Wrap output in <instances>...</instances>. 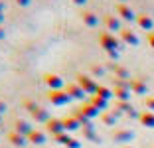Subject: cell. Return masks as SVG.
I'll return each instance as SVG.
<instances>
[{"mask_svg": "<svg viewBox=\"0 0 154 148\" xmlns=\"http://www.w3.org/2000/svg\"><path fill=\"white\" fill-rule=\"evenodd\" d=\"M24 107L28 109V113L32 115V119H34L36 122H44V125H48V122L51 121V117H50V111H45L44 107L36 105L34 101H26V103H24Z\"/></svg>", "mask_w": 154, "mask_h": 148, "instance_id": "cell-1", "label": "cell"}, {"mask_svg": "<svg viewBox=\"0 0 154 148\" xmlns=\"http://www.w3.org/2000/svg\"><path fill=\"white\" fill-rule=\"evenodd\" d=\"M75 83L79 87H81L83 91H85L87 95H91V97H93V95H97V89H99V83H97L95 81V77H91V75H85V73H79V75L75 77Z\"/></svg>", "mask_w": 154, "mask_h": 148, "instance_id": "cell-2", "label": "cell"}, {"mask_svg": "<svg viewBox=\"0 0 154 148\" xmlns=\"http://www.w3.org/2000/svg\"><path fill=\"white\" fill-rule=\"evenodd\" d=\"M99 44L105 51H119L121 49V40L111 32H103L99 36Z\"/></svg>", "mask_w": 154, "mask_h": 148, "instance_id": "cell-3", "label": "cell"}, {"mask_svg": "<svg viewBox=\"0 0 154 148\" xmlns=\"http://www.w3.org/2000/svg\"><path fill=\"white\" fill-rule=\"evenodd\" d=\"M48 99H50V103L55 105V107H63V105H67V103H71V101H73V99L67 95V91H65V89H61V91H50V93H48Z\"/></svg>", "mask_w": 154, "mask_h": 148, "instance_id": "cell-4", "label": "cell"}, {"mask_svg": "<svg viewBox=\"0 0 154 148\" xmlns=\"http://www.w3.org/2000/svg\"><path fill=\"white\" fill-rule=\"evenodd\" d=\"M44 81H45V85L50 87V91H61L63 89V79L59 75H55V73H45L44 75Z\"/></svg>", "mask_w": 154, "mask_h": 148, "instance_id": "cell-5", "label": "cell"}, {"mask_svg": "<svg viewBox=\"0 0 154 148\" xmlns=\"http://www.w3.org/2000/svg\"><path fill=\"white\" fill-rule=\"evenodd\" d=\"M117 14H119V18H122L125 22H136L134 10H132L128 4H125V2H121V4L117 6Z\"/></svg>", "mask_w": 154, "mask_h": 148, "instance_id": "cell-6", "label": "cell"}, {"mask_svg": "<svg viewBox=\"0 0 154 148\" xmlns=\"http://www.w3.org/2000/svg\"><path fill=\"white\" fill-rule=\"evenodd\" d=\"M119 36H121V42L122 44H127V45H138L140 44V40H138V36H136L132 30H128V28H122L121 32H119Z\"/></svg>", "mask_w": 154, "mask_h": 148, "instance_id": "cell-7", "label": "cell"}, {"mask_svg": "<svg viewBox=\"0 0 154 148\" xmlns=\"http://www.w3.org/2000/svg\"><path fill=\"white\" fill-rule=\"evenodd\" d=\"M136 24H138V28H142V30L146 32H152L154 30V20L152 16H148V14H136Z\"/></svg>", "mask_w": 154, "mask_h": 148, "instance_id": "cell-8", "label": "cell"}, {"mask_svg": "<svg viewBox=\"0 0 154 148\" xmlns=\"http://www.w3.org/2000/svg\"><path fill=\"white\" fill-rule=\"evenodd\" d=\"M105 26H107V30L109 32H121L122 30V24H121V18L119 16H111V14H107L103 18Z\"/></svg>", "mask_w": 154, "mask_h": 148, "instance_id": "cell-9", "label": "cell"}, {"mask_svg": "<svg viewBox=\"0 0 154 148\" xmlns=\"http://www.w3.org/2000/svg\"><path fill=\"white\" fill-rule=\"evenodd\" d=\"M32 130H34L32 122L22 121V119L14 122V132H18V134H22V136H30V134H32Z\"/></svg>", "mask_w": 154, "mask_h": 148, "instance_id": "cell-10", "label": "cell"}, {"mask_svg": "<svg viewBox=\"0 0 154 148\" xmlns=\"http://www.w3.org/2000/svg\"><path fill=\"white\" fill-rule=\"evenodd\" d=\"M48 132L50 134H54V136H57V134H61V132H67L65 130V126H63V121L61 119H51L50 122H48Z\"/></svg>", "mask_w": 154, "mask_h": 148, "instance_id": "cell-11", "label": "cell"}, {"mask_svg": "<svg viewBox=\"0 0 154 148\" xmlns=\"http://www.w3.org/2000/svg\"><path fill=\"white\" fill-rule=\"evenodd\" d=\"M65 91H67V95L71 99H75V101H83V99L87 97V93L79 85H77V83H69V85L65 87Z\"/></svg>", "mask_w": 154, "mask_h": 148, "instance_id": "cell-12", "label": "cell"}, {"mask_svg": "<svg viewBox=\"0 0 154 148\" xmlns=\"http://www.w3.org/2000/svg\"><path fill=\"white\" fill-rule=\"evenodd\" d=\"M131 91L134 95H146L148 93V85L144 79H131Z\"/></svg>", "mask_w": 154, "mask_h": 148, "instance_id": "cell-13", "label": "cell"}, {"mask_svg": "<svg viewBox=\"0 0 154 148\" xmlns=\"http://www.w3.org/2000/svg\"><path fill=\"white\" fill-rule=\"evenodd\" d=\"M81 20H83V24L89 26V28L99 26V16H97L95 12H91V10H83L81 12Z\"/></svg>", "mask_w": 154, "mask_h": 148, "instance_id": "cell-14", "label": "cell"}, {"mask_svg": "<svg viewBox=\"0 0 154 148\" xmlns=\"http://www.w3.org/2000/svg\"><path fill=\"white\" fill-rule=\"evenodd\" d=\"M77 111L81 113V115H85V117L89 119V121H91V119H95V117H99V113H101L99 109H97V107H93L91 103H83L81 107L77 109Z\"/></svg>", "mask_w": 154, "mask_h": 148, "instance_id": "cell-15", "label": "cell"}, {"mask_svg": "<svg viewBox=\"0 0 154 148\" xmlns=\"http://www.w3.org/2000/svg\"><path fill=\"white\" fill-rule=\"evenodd\" d=\"M119 117H121V113H119L117 109H115V111H105L103 115H101V121H103L105 125H109V126H113V125H117Z\"/></svg>", "mask_w": 154, "mask_h": 148, "instance_id": "cell-16", "label": "cell"}, {"mask_svg": "<svg viewBox=\"0 0 154 148\" xmlns=\"http://www.w3.org/2000/svg\"><path fill=\"white\" fill-rule=\"evenodd\" d=\"M138 122L146 128H154V113L152 111H144L138 115Z\"/></svg>", "mask_w": 154, "mask_h": 148, "instance_id": "cell-17", "label": "cell"}, {"mask_svg": "<svg viewBox=\"0 0 154 148\" xmlns=\"http://www.w3.org/2000/svg\"><path fill=\"white\" fill-rule=\"evenodd\" d=\"M61 121H63V126H65V130H67V132H75V130H79L81 128V122L77 121L75 117H65V119H61Z\"/></svg>", "mask_w": 154, "mask_h": 148, "instance_id": "cell-18", "label": "cell"}, {"mask_svg": "<svg viewBox=\"0 0 154 148\" xmlns=\"http://www.w3.org/2000/svg\"><path fill=\"white\" fill-rule=\"evenodd\" d=\"M28 142H32V144H45V132H44V130L34 128L32 134L28 136Z\"/></svg>", "mask_w": 154, "mask_h": 148, "instance_id": "cell-19", "label": "cell"}, {"mask_svg": "<svg viewBox=\"0 0 154 148\" xmlns=\"http://www.w3.org/2000/svg\"><path fill=\"white\" fill-rule=\"evenodd\" d=\"M131 93L132 91L128 87H115L113 89V95L119 99V101H131Z\"/></svg>", "mask_w": 154, "mask_h": 148, "instance_id": "cell-20", "label": "cell"}, {"mask_svg": "<svg viewBox=\"0 0 154 148\" xmlns=\"http://www.w3.org/2000/svg\"><path fill=\"white\" fill-rule=\"evenodd\" d=\"M89 103L93 105V107H97L99 111H107V109H109V101H107V99H103V97H99V95H93Z\"/></svg>", "mask_w": 154, "mask_h": 148, "instance_id": "cell-21", "label": "cell"}, {"mask_svg": "<svg viewBox=\"0 0 154 148\" xmlns=\"http://www.w3.org/2000/svg\"><path fill=\"white\" fill-rule=\"evenodd\" d=\"M8 140L14 144V146H26L28 144V136H22V134H18V132H10L8 134Z\"/></svg>", "mask_w": 154, "mask_h": 148, "instance_id": "cell-22", "label": "cell"}, {"mask_svg": "<svg viewBox=\"0 0 154 148\" xmlns=\"http://www.w3.org/2000/svg\"><path fill=\"white\" fill-rule=\"evenodd\" d=\"M111 69L115 71V75H117V79H128V69L127 67H122V65H119V63H111Z\"/></svg>", "mask_w": 154, "mask_h": 148, "instance_id": "cell-23", "label": "cell"}, {"mask_svg": "<svg viewBox=\"0 0 154 148\" xmlns=\"http://www.w3.org/2000/svg\"><path fill=\"white\" fill-rule=\"evenodd\" d=\"M132 130H117L113 134V138L117 140V142H128V140H132Z\"/></svg>", "mask_w": 154, "mask_h": 148, "instance_id": "cell-24", "label": "cell"}, {"mask_svg": "<svg viewBox=\"0 0 154 148\" xmlns=\"http://www.w3.org/2000/svg\"><path fill=\"white\" fill-rule=\"evenodd\" d=\"M97 95H99V97H103V99H107V101H109L111 97H115V95H113V89H109V87H105V85H99Z\"/></svg>", "mask_w": 154, "mask_h": 148, "instance_id": "cell-25", "label": "cell"}, {"mask_svg": "<svg viewBox=\"0 0 154 148\" xmlns=\"http://www.w3.org/2000/svg\"><path fill=\"white\" fill-rule=\"evenodd\" d=\"M54 138H55V142H57V144H63V146H67V142L71 140V136H69V132H61V134L54 136Z\"/></svg>", "mask_w": 154, "mask_h": 148, "instance_id": "cell-26", "label": "cell"}, {"mask_svg": "<svg viewBox=\"0 0 154 148\" xmlns=\"http://www.w3.org/2000/svg\"><path fill=\"white\" fill-rule=\"evenodd\" d=\"M91 73L101 77V75H105V67H101V65H91Z\"/></svg>", "mask_w": 154, "mask_h": 148, "instance_id": "cell-27", "label": "cell"}, {"mask_svg": "<svg viewBox=\"0 0 154 148\" xmlns=\"http://www.w3.org/2000/svg\"><path fill=\"white\" fill-rule=\"evenodd\" d=\"M144 105L148 107V111H152V113H154V97H146Z\"/></svg>", "mask_w": 154, "mask_h": 148, "instance_id": "cell-28", "label": "cell"}, {"mask_svg": "<svg viewBox=\"0 0 154 148\" xmlns=\"http://www.w3.org/2000/svg\"><path fill=\"white\" fill-rule=\"evenodd\" d=\"M67 148H81V142H79V140H75V138H71L67 142Z\"/></svg>", "mask_w": 154, "mask_h": 148, "instance_id": "cell-29", "label": "cell"}, {"mask_svg": "<svg viewBox=\"0 0 154 148\" xmlns=\"http://www.w3.org/2000/svg\"><path fill=\"white\" fill-rule=\"evenodd\" d=\"M146 40H148V45H150V48H154V32H148Z\"/></svg>", "mask_w": 154, "mask_h": 148, "instance_id": "cell-30", "label": "cell"}, {"mask_svg": "<svg viewBox=\"0 0 154 148\" xmlns=\"http://www.w3.org/2000/svg\"><path fill=\"white\" fill-rule=\"evenodd\" d=\"M8 111V105L4 103V101H0V115H2V117H4V113Z\"/></svg>", "mask_w": 154, "mask_h": 148, "instance_id": "cell-31", "label": "cell"}, {"mask_svg": "<svg viewBox=\"0 0 154 148\" xmlns=\"http://www.w3.org/2000/svg\"><path fill=\"white\" fill-rule=\"evenodd\" d=\"M30 2L32 0H16V4H20V6H30Z\"/></svg>", "mask_w": 154, "mask_h": 148, "instance_id": "cell-32", "label": "cell"}, {"mask_svg": "<svg viewBox=\"0 0 154 148\" xmlns=\"http://www.w3.org/2000/svg\"><path fill=\"white\" fill-rule=\"evenodd\" d=\"M111 59H119V51H107Z\"/></svg>", "mask_w": 154, "mask_h": 148, "instance_id": "cell-33", "label": "cell"}, {"mask_svg": "<svg viewBox=\"0 0 154 148\" xmlns=\"http://www.w3.org/2000/svg\"><path fill=\"white\" fill-rule=\"evenodd\" d=\"M6 38V32H4V26H0V40H4Z\"/></svg>", "mask_w": 154, "mask_h": 148, "instance_id": "cell-34", "label": "cell"}, {"mask_svg": "<svg viewBox=\"0 0 154 148\" xmlns=\"http://www.w3.org/2000/svg\"><path fill=\"white\" fill-rule=\"evenodd\" d=\"M85 2H87V0H73V4H77V6H83Z\"/></svg>", "mask_w": 154, "mask_h": 148, "instance_id": "cell-35", "label": "cell"}, {"mask_svg": "<svg viewBox=\"0 0 154 148\" xmlns=\"http://www.w3.org/2000/svg\"><path fill=\"white\" fill-rule=\"evenodd\" d=\"M0 12L4 14V2H2V0H0Z\"/></svg>", "mask_w": 154, "mask_h": 148, "instance_id": "cell-36", "label": "cell"}, {"mask_svg": "<svg viewBox=\"0 0 154 148\" xmlns=\"http://www.w3.org/2000/svg\"><path fill=\"white\" fill-rule=\"evenodd\" d=\"M2 24H4V14L0 12V26H2Z\"/></svg>", "mask_w": 154, "mask_h": 148, "instance_id": "cell-37", "label": "cell"}, {"mask_svg": "<svg viewBox=\"0 0 154 148\" xmlns=\"http://www.w3.org/2000/svg\"><path fill=\"white\" fill-rule=\"evenodd\" d=\"M0 122H2V115H0Z\"/></svg>", "mask_w": 154, "mask_h": 148, "instance_id": "cell-38", "label": "cell"}, {"mask_svg": "<svg viewBox=\"0 0 154 148\" xmlns=\"http://www.w3.org/2000/svg\"><path fill=\"white\" fill-rule=\"evenodd\" d=\"M125 148H132V146H125Z\"/></svg>", "mask_w": 154, "mask_h": 148, "instance_id": "cell-39", "label": "cell"}]
</instances>
